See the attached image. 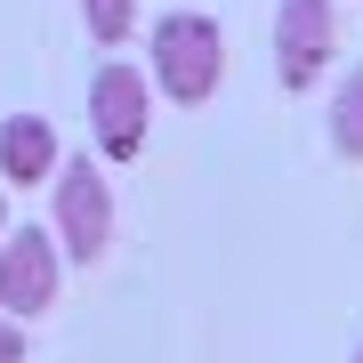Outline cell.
I'll list each match as a JSON object with an SVG mask.
<instances>
[{"instance_id": "11", "label": "cell", "mask_w": 363, "mask_h": 363, "mask_svg": "<svg viewBox=\"0 0 363 363\" xmlns=\"http://www.w3.org/2000/svg\"><path fill=\"white\" fill-rule=\"evenodd\" d=\"M347 363H363V339H355V355H347Z\"/></svg>"}, {"instance_id": "3", "label": "cell", "mask_w": 363, "mask_h": 363, "mask_svg": "<svg viewBox=\"0 0 363 363\" xmlns=\"http://www.w3.org/2000/svg\"><path fill=\"white\" fill-rule=\"evenodd\" d=\"M331 57H339V0H283L274 9V81L298 97L323 81Z\"/></svg>"}, {"instance_id": "4", "label": "cell", "mask_w": 363, "mask_h": 363, "mask_svg": "<svg viewBox=\"0 0 363 363\" xmlns=\"http://www.w3.org/2000/svg\"><path fill=\"white\" fill-rule=\"evenodd\" d=\"M145 105H154V81L138 65H105L89 81V138L105 162H138L145 154Z\"/></svg>"}, {"instance_id": "7", "label": "cell", "mask_w": 363, "mask_h": 363, "mask_svg": "<svg viewBox=\"0 0 363 363\" xmlns=\"http://www.w3.org/2000/svg\"><path fill=\"white\" fill-rule=\"evenodd\" d=\"M331 154L363 162V65H347V81L331 89Z\"/></svg>"}, {"instance_id": "9", "label": "cell", "mask_w": 363, "mask_h": 363, "mask_svg": "<svg viewBox=\"0 0 363 363\" xmlns=\"http://www.w3.org/2000/svg\"><path fill=\"white\" fill-rule=\"evenodd\" d=\"M0 363H25V331H16V315H0Z\"/></svg>"}, {"instance_id": "5", "label": "cell", "mask_w": 363, "mask_h": 363, "mask_svg": "<svg viewBox=\"0 0 363 363\" xmlns=\"http://www.w3.org/2000/svg\"><path fill=\"white\" fill-rule=\"evenodd\" d=\"M57 274H65V250H57L49 226H16V234H0V315L33 323V315L57 298Z\"/></svg>"}, {"instance_id": "6", "label": "cell", "mask_w": 363, "mask_h": 363, "mask_svg": "<svg viewBox=\"0 0 363 363\" xmlns=\"http://www.w3.org/2000/svg\"><path fill=\"white\" fill-rule=\"evenodd\" d=\"M57 130L40 113H9L0 121V186H40V178H57Z\"/></svg>"}, {"instance_id": "10", "label": "cell", "mask_w": 363, "mask_h": 363, "mask_svg": "<svg viewBox=\"0 0 363 363\" xmlns=\"http://www.w3.org/2000/svg\"><path fill=\"white\" fill-rule=\"evenodd\" d=\"M0 234H9V194H0Z\"/></svg>"}, {"instance_id": "8", "label": "cell", "mask_w": 363, "mask_h": 363, "mask_svg": "<svg viewBox=\"0 0 363 363\" xmlns=\"http://www.w3.org/2000/svg\"><path fill=\"white\" fill-rule=\"evenodd\" d=\"M81 25H89V40L121 49V40L138 33V0H81Z\"/></svg>"}, {"instance_id": "2", "label": "cell", "mask_w": 363, "mask_h": 363, "mask_svg": "<svg viewBox=\"0 0 363 363\" xmlns=\"http://www.w3.org/2000/svg\"><path fill=\"white\" fill-rule=\"evenodd\" d=\"M57 250H65L73 267H97L105 250H113V186H105V169L89 154L57 162Z\"/></svg>"}, {"instance_id": "1", "label": "cell", "mask_w": 363, "mask_h": 363, "mask_svg": "<svg viewBox=\"0 0 363 363\" xmlns=\"http://www.w3.org/2000/svg\"><path fill=\"white\" fill-rule=\"evenodd\" d=\"M226 81V33L202 9H169L154 25V89L169 105H210Z\"/></svg>"}]
</instances>
